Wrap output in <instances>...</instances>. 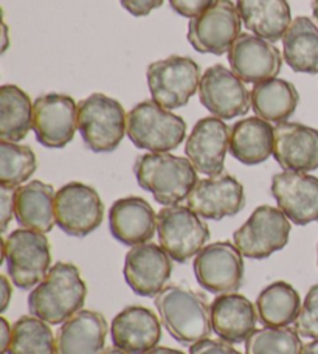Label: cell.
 <instances>
[{"instance_id":"1","label":"cell","mask_w":318,"mask_h":354,"mask_svg":"<svg viewBox=\"0 0 318 354\" xmlns=\"http://www.w3.org/2000/svg\"><path fill=\"white\" fill-rule=\"evenodd\" d=\"M87 286L75 264L56 263L46 278L28 295L31 315L61 325L84 306Z\"/></svg>"},{"instance_id":"2","label":"cell","mask_w":318,"mask_h":354,"mask_svg":"<svg viewBox=\"0 0 318 354\" xmlns=\"http://www.w3.org/2000/svg\"><path fill=\"white\" fill-rule=\"evenodd\" d=\"M154 303L163 326L179 344L191 346L212 334V308L205 295L173 284L163 288Z\"/></svg>"},{"instance_id":"3","label":"cell","mask_w":318,"mask_h":354,"mask_svg":"<svg viewBox=\"0 0 318 354\" xmlns=\"http://www.w3.org/2000/svg\"><path fill=\"white\" fill-rule=\"evenodd\" d=\"M138 185L149 192L162 205H179L188 199L199 182L189 159L169 153H148L133 163Z\"/></svg>"},{"instance_id":"4","label":"cell","mask_w":318,"mask_h":354,"mask_svg":"<svg viewBox=\"0 0 318 354\" xmlns=\"http://www.w3.org/2000/svg\"><path fill=\"white\" fill-rule=\"evenodd\" d=\"M185 136V120L156 101H142L127 113V137L140 149L168 153L179 148Z\"/></svg>"},{"instance_id":"5","label":"cell","mask_w":318,"mask_h":354,"mask_svg":"<svg viewBox=\"0 0 318 354\" xmlns=\"http://www.w3.org/2000/svg\"><path fill=\"white\" fill-rule=\"evenodd\" d=\"M78 131L93 153H112L127 134V115L120 101L92 93L78 103Z\"/></svg>"},{"instance_id":"6","label":"cell","mask_w":318,"mask_h":354,"mask_svg":"<svg viewBox=\"0 0 318 354\" xmlns=\"http://www.w3.org/2000/svg\"><path fill=\"white\" fill-rule=\"evenodd\" d=\"M3 260L17 288L35 289L52 269V249L46 233L12 230L3 241Z\"/></svg>"},{"instance_id":"7","label":"cell","mask_w":318,"mask_h":354,"mask_svg":"<svg viewBox=\"0 0 318 354\" xmlns=\"http://www.w3.org/2000/svg\"><path fill=\"white\" fill-rule=\"evenodd\" d=\"M146 80L152 101L165 109H179L197 92L202 77L196 61L185 56H169L149 64Z\"/></svg>"},{"instance_id":"8","label":"cell","mask_w":318,"mask_h":354,"mask_svg":"<svg viewBox=\"0 0 318 354\" xmlns=\"http://www.w3.org/2000/svg\"><path fill=\"white\" fill-rule=\"evenodd\" d=\"M158 241L177 263H187L205 248L209 229L187 205L165 207L157 214Z\"/></svg>"},{"instance_id":"9","label":"cell","mask_w":318,"mask_h":354,"mask_svg":"<svg viewBox=\"0 0 318 354\" xmlns=\"http://www.w3.org/2000/svg\"><path fill=\"white\" fill-rule=\"evenodd\" d=\"M290 219L270 205H261L233 233V244L252 260H264L283 250L289 243Z\"/></svg>"},{"instance_id":"10","label":"cell","mask_w":318,"mask_h":354,"mask_svg":"<svg viewBox=\"0 0 318 354\" xmlns=\"http://www.w3.org/2000/svg\"><path fill=\"white\" fill-rule=\"evenodd\" d=\"M55 216L64 233L84 238L103 223L104 204L95 188L81 182H70L56 192Z\"/></svg>"},{"instance_id":"11","label":"cell","mask_w":318,"mask_h":354,"mask_svg":"<svg viewBox=\"0 0 318 354\" xmlns=\"http://www.w3.org/2000/svg\"><path fill=\"white\" fill-rule=\"evenodd\" d=\"M230 241L212 243L194 257L197 283L212 294L238 292L244 280V260Z\"/></svg>"},{"instance_id":"12","label":"cell","mask_w":318,"mask_h":354,"mask_svg":"<svg viewBox=\"0 0 318 354\" xmlns=\"http://www.w3.org/2000/svg\"><path fill=\"white\" fill-rule=\"evenodd\" d=\"M243 19L232 0H219L200 16L191 19L188 42L199 53H228L241 35Z\"/></svg>"},{"instance_id":"13","label":"cell","mask_w":318,"mask_h":354,"mask_svg":"<svg viewBox=\"0 0 318 354\" xmlns=\"http://www.w3.org/2000/svg\"><path fill=\"white\" fill-rule=\"evenodd\" d=\"M78 129V104L68 95L47 93L33 104V131L42 147L59 149L73 140Z\"/></svg>"},{"instance_id":"14","label":"cell","mask_w":318,"mask_h":354,"mask_svg":"<svg viewBox=\"0 0 318 354\" xmlns=\"http://www.w3.org/2000/svg\"><path fill=\"white\" fill-rule=\"evenodd\" d=\"M199 100L214 117L233 120L252 107V92L243 80L222 64L207 68L199 84Z\"/></svg>"},{"instance_id":"15","label":"cell","mask_w":318,"mask_h":354,"mask_svg":"<svg viewBox=\"0 0 318 354\" xmlns=\"http://www.w3.org/2000/svg\"><path fill=\"white\" fill-rule=\"evenodd\" d=\"M230 136L232 129L218 117H205L196 123L187 138L185 154L197 173L209 177L222 174Z\"/></svg>"},{"instance_id":"16","label":"cell","mask_w":318,"mask_h":354,"mask_svg":"<svg viewBox=\"0 0 318 354\" xmlns=\"http://www.w3.org/2000/svg\"><path fill=\"white\" fill-rule=\"evenodd\" d=\"M173 258L162 245L144 243L133 245L124 258L123 275L133 292L156 297L165 288L173 272Z\"/></svg>"},{"instance_id":"17","label":"cell","mask_w":318,"mask_h":354,"mask_svg":"<svg viewBox=\"0 0 318 354\" xmlns=\"http://www.w3.org/2000/svg\"><path fill=\"white\" fill-rule=\"evenodd\" d=\"M187 204L203 219L221 221L238 214L245 205L244 187L236 177L219 174L202 179L189 193Z\"/></svg>"},{"instance_id":"18","label":"cell","mask_w":318,"mask_h":354,"mask_svg":"<svg viewBox=\"0 0 318 354\" xmlns=\"http://www.w3.org/2000/svg\"><path fill=\"white\" fill-rule=\"evenodd\" d=\"M272 194L286 216L297 225L318 221V177L283 171L272 177Z\"/></svg>"},{"instance_id":"19","label":"cell","mask_w":318,"mask_h":354,"mask_svg":"<svg viewBox=\"0 0 318 354\" xmlns=\"http://www.w3.org/2000/svg\"><path fill=\"white\" fill-rule=\"evenodd\" d=\"M232 72L245 83L258 84L277 78L283 67L279 50L270 41L249 33L239 37L228 50Z\"/></svg>"},{"instance_id":"20","label":"cell","mask_w":318,"mask_h":354,"mask_svg":"<svg viewBox=\"0 0 318 354\" xmlns=\"http://www.w3.org/2000/svg\"><path fill=\"white\" fill-rule=\"evenodd\" d=\"M273 157L284 171H315L318 168V129L301 123L277 124Z\"/></svg>"},{"instance_id":"21","label":"cell","mask_w":318,"mask_h":354,"mask_svg":"<svg viewBox=\"0 0 318 354\" xmlns=\"http://www.w3.org/2000/svg\"><path fill=\"white\" fill-rule=\"evenodd\" d=\"M111 336L113 346L126 354H144L160 342L162 325L151 309L127 306L113 317Z\"/></svg>"},{"instance_id":"22","label":"cell","mask_w":318,"mask_h":354,"mask_svg":"<svg viewBox=\"0 0 318 354\" xmlns=\"http://www.w3.org/2000/svg\"><path fill=\"white\" fill-rule=\"evenodd\" d=\"M112 236L124 245L149 243L157 232V214L148 201L127 196L115 201L109 210Z\"/></svg>"},{"instance_id":"23","label":"cell","mask_w":318,"mask_h":354,"mask_svg":"<svg viewBox=\"0 0 318 354\" xmlns=\"http://www.w3.org/2000/svg\"><path fill=\"white\" fill-rule=\"evenodd\" d=\"M213 333L228 344H243L256 328L258 311L247 297L232 292L218 295L212 305Z\"/></svg>"},{"instance_id":"24","label":"cell","mask_w":318,"mask_h":354,"mask_svg":"<svg viewBox=\"0 0 318 354\" xmlns=\"http://www.w3.org/2000/svg\"><path fill=\"white\" fill-rule=\"evenodd\" d=\"M107 331L103 314L87 309L76 313L56 334V354H103Z\"/></svg>"},{"instance_id":"25","label":"cell","mask_w":318,"mask_h":354,"mask_svg":"<svg viewBox=\"0 0 318 354\" xmlns=\"http://www.w3.org/2000/svg\"><path fill=\"white\" fill-rule=\"evenodd\" d=\"M55 189L48 183L31 180L16 188L15 218L22 229L48 233L56 224Z\"/></svg>"},{"instance_id":"26","label":"cell","mask_w":318,"mask_h":354,"mask_svg":"<svg viewBox=\"0 0 318 354\" xmlns=\"http://www.w3.org/2000/svg\"><path fill=\"white\" fill-rule=\"evenodd\" d=\"M275 128L259 117L234 123L230 136V153L244 165H259L273 154Z\"/></svg>"},{"instance_id":"27","label":"cell","mask_w":318,"mask_h":354,"mask_svg":"<svg viewBox=\"0 0 318 354\" xmlns=\"http://www.w3.org/2000/svg\"><path fill=\"white\" fill-rule=\"evenodd\" d=\"M238 11L247 30L273 44L283 39L292 24L288 0H238Z\"/></svg>"},{"instance_id":"28","label":"cell","mask_w":318,"mask_h":354,"mask_svg":"<svg viewBox=\"0 0 318 354\" xmlns=\"http://www.w3.org/2000/svg\"><path fill=\"white\" fill-rule=\"evenodd\" d=\"M300 101L297 87L286 80L272 78L253 86L252 109L269 123H284L294 115Z\"/></svg>"},{"instance_id":"29","label":"cell","mask_w":318,"mask_h":354,"mask_svg":"<svg viewBox=\"0 0 318 354\" xmlns=\"http://www.w3.org/2000/svg\"><path fill=\"white\" fill-rule=\"evenodd\" d=\"M284 61L298 73H318V27L306 16L297 17L283 37Z\"/></svg>"},{"instance_id":"30","label":"cell","mask_w":318,"mask_h":354,"mask_svg":"<svg viewBox=\"0 0 318 354\" xmlns=\"http://www.w3.org/2000/svg\"><path fill=\"white\" fill-rule=\"evenodd\" d=\"M33 128V104L28 93L15 84L0 87V138L21 142Z\"/></svg>"},{"instance_id":"31","label":"cell","mask_w":318,"mask_h":354,"mask_svg":"<svg viewBox=\"0 0 318 354\" xmlns=\"http://www.w3.org/2000/svg\"><path fill=\"white\" fill-rule=\"evenodd\" d=\"M254 305L263 325L288 326L297 320L303 303L294 286L286 281H275L261 290Z\"/></svg>"},{"instance_id":"32","label":"cell","mask_w":318,"mask_h":354,"mask_svg":"<svg viewBox=\"0 0 318 354\" xmlns=\"http://www.w3.org/2000/svg\"><path fill=\"white\" fill-rule=\"evenodd\" d=\"M8 354H56L52 328L35 315H24L12 325Z\"/></svg>"},{"instance_id":"33","label":"cell","mask_w":318,"mask_h":354,"mask_svg":"<svg viewBox=\"0 0 318 354\" xmlns=\"http://www.w3.org/2000/svg\"><path fill=\"white\" fill-rule=\"evenodd\" d=\"M37 168L33 149L24 145L0 142V185L19 188Z\"/></svg>"},{"instance_id":"34","label":"cell","mask_w":318,"mask_h":354,"mask_svg":"<svg viewBox=\"0 0 318 354\" xmlns=\"http://www.w3.org/2000/svg\"><path fill=\"white\" fill-rule=\"evenodd\" d=\"M303 346L295 328L264 326L245 340V354H301Z\"/></svg>"},{"instance_id":"35","label":"cell","mask_w":318,"mask_h":354,"mask_svg":"<svg viewBox=\"0 0 318 354\" xmlns=\"http://www.w3.org/2000/svg\"><path fill=\"white\" fill-rule=\"evenodd\" d=\"M294 328L301 337L318 339V284H314L306 294Z\"/></svg>"},{"instance_id":"36","label":"cell","mask_w":318,"mask_h":354,"mask_svg":"<svg viewBox=\"0 0 318 354\" xmlns=\"http://www.w3.org/2000/svg\"><path fill=\"white\" fill-rule=\"evenodd\" d=\"M219 0H169L171 8L183 17L194 19L212 8Z\"/></svg>"},{"instance_id":"37","label":"cell","mask_w":318,"mask_h":354,"mask_svg":"<svg viewBox=\"0 0 318 354\" xmlns=\"http://www.w3.org/2000/svg\"><path fill=\"white\" fill-rule=\"evenodd\" d=\"M189 354H241L225 340L205 339L189 346Z\"/></svg>"},{"instance_id":"38","label":"cell","mask_w":318,"mask_h":354,"mask_svg":"<svg viewBox=\"0 0 318 354\" xmlns=\"http://www.w3.org/2000/svg\"><path fill=\"white\" fill-rule=\"evenodd\" d=\"M15 188L0 187V219H2V233L8 229V224L11 223L12 214H15Z\"/></svg>"},{"instance_id":"39","label":"cell","mask_w":318,"mask_h":354,"mask_svg":"<svg viewBox=\"0 0 318 354\" xmlns=\"http://www.w3.org/2000/svg\"><path fill=\"white\" fill-rule=\"evenodd\" d=\"M163 5V0H122V6L129 11L132 16L142 17L148 16L151 11H154L158 6Z\"/></svg>"},{"instance_id":"40","label":"cell","mask_w":318,"mask_h":354,"mask_svg":"<svg viewBox=\"0 0 318 354\" xmlns=\"http://www.w3.org/2000/svg\"><path fill=\"white\" fill-rule=\"evenodd\" d=\"M11 334L12 328L10 326L8 320L5 317H0V354H8Z\"/></svg>"},{"instance_id":"41","label":"cell","mask_w":318,"mask_h":354,"mask_svg":"<svg viewBox=\"0 0 318 354\" xmlns=\"http://www.w3.org/2000/svg\"><path fill=\"white\" fill-rule=\"evenodd\" d=\"M0 292H2V305H0V311L5 313L6 308L10 305V300L12 295V288L8 281V278L5 275L0 277Z\"/></svg>"},{"instance_id":"42","label":"cell","mask_w":318,"mask_h":354,"mask_svg":"<svg viewBox=\"0 0 318 354\" xmlns=\"http://www.w3.org/2000/svg\"><path fill=\"white\" fill-rule=\"evenodd\" d=\"M144 354H187L180 350H174V348H168V346H156V348L149 350Z\"/></svg>"},{"instance_id":"43","label":"cell","mask_w":318,"mask_h":354,"mask_svg":"<svg viewBox=\"0 0 318 354\" xmlns=\"http://www.w3.org/2000/svg\"><path fill=\"white\" fill-rule=\"evenodd\" d=\"M301 354H318V339L304 345Z\"/></svg>"},{"instance_id":"44","label":"cell","mask_w":318,"mask_h":354,"mask_svg":"<svg viewBox=\"0 0 318 354\" xmlns=\"http://www.w3.org/2000/svg\"><path fill=\"white\" fill-rule=\"evenodd\" d=\"M312 15H314L317 25H318V0H314L312 2Z\"/></svg>"},{"instance_id":"45","label":"cell","mask_w":318,"mask_h":354,"mask_svg":"<svg viewBox=\"0 0 318 354\" xmlns=\"http://www.w3.org/2000/svg\"><path fill=\"white\" fill-rule=\"evenodd\" d=\"M103 354H126V353L122 351V350H118V348H109V350H106Z\"/></svg>"}]
</instances>
